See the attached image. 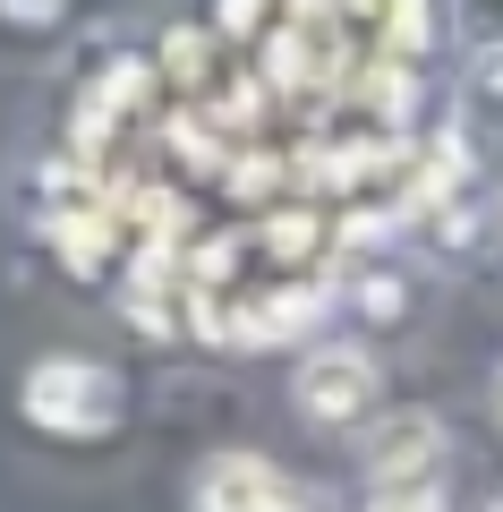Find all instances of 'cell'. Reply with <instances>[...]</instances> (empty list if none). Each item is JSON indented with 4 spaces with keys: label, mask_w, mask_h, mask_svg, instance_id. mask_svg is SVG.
<instances>
[{
    "label": "cell",
    "mask_w": 503,
    "mask_h": 512,
    "mask_svg": "<svg viewBox=\"0 0 503 512\" xmlns=\"http://www.w3.org/2000/svg\"><path fill=\"white\" fill-rule=\"evenodd\" d=\"M18 419L52 444H111L128 427V376L86 350H43L18 376Z\"/></svg>",
    "instance_id": "6da1fadb"
},
{
    "label": "cell",
    "mask_w": 503,
    "mask_h": 512,
    "mask_svg": "<svg viewBox=\"0 0 503 512\" xmlns=\"http://www.w3.org/2000/svg\"><path fill=\"white\" fill-rule=\"evenodd\" d=\"M290 410L316 436H350L384 410V359L367 342H307L290 367Z\"/></svg>",
    "instance_id": "7a4b0ae2"
},
{
    "label": "cell",
    "mask_w": 503,
    "mask_h": 512,
    "mask_svg": "<svg viewBox=\"0 0 503 512\" xmlns=\"http://www.w3.org/2000/svg\"><path fill=\"white\" fill-rule=\"evenodd\" d=\"M359 470H367V487L376 495H427V487H444V470H452V427H444V410H376V419L359 427Z\"/></svg>",
    "instance_id": "3957f363"
},
{
    "label": "cell",
    "mask_w": 503,
    "mask_h": 512,
    "mask_svg": "<svg viewBox=\"0 0 503 512\" xmlns=\"http://www.w3.org/2000/svg\"><path fill=\"white\" fill-rule=\"evenodd\" d=\"M324 316H333V282H316V274H282L265 291H231V350L316 342Z\"/></svg>",
    "instance_id": "277c9868"
},
{
    "label": "cell",
    "mask_w": 503,
    "mask_h": 512,
    "mask_svg": "<svg viewBox=\"0 0 503 512\" xmlns=\"http://www.w3.org/2000/svg\"><path fill=\"white\" fill-rule=\"evenodd\" d=\"M273 487H282V470H273L265 453L222 444V453H205L197 470H188V512H265Z\"/></svg>",
    "instance_id": "5b68a950"
},
{
    "label": "cell",
    "mask_w": 503,
    "mask_h": 512,
    "mask_svg": "<svg viewBox=\"0 0 503 512\" xmlns=\"http://www.w3.org/2000/svg\"><path fill=\"white\" fill-rule=\"evenodd\" d=\"M350 9V35L367 43V60H427L444 18H435V0H342Z\"/></svg>",
    "instance_id": "8992f818"
},
{
    "label": "cell",
    "mask_w": 503,
    "mask_h": 512,
    "mask_svg": "<svg viewBox=\"0 0 503 512\" xmlns=\"http://www.w3.org/2000/svg\"><path fill=\"white\" fill-rule=\"evenodd\" d=\"M256 248H265L282 274H316L324 256L342 248V222H324L316 205H273V214H256Z\"/></svg>",
    "instance_id": "52a82bcc"
},
{
    "label": "cell",
    "mask_w": 503,
    "mask_h": 512,
    "mask_svg": "<svg viewBox=\"0 0 503 512\" xmlns=\"http://www.w3.org/2000/svg\"><path fill=\"white\" fill-rule=\"evenodd\" d=\"M162 146L180 154V163H188V171H214V180H222V171H231V163H239V154H248V146H239V137H231V128H222V120H214V111H205V103H188V111H180V120L162 128Z\"/></svg>",
    "instance_id": "ba28073f"
},
{
    "label": "cell",
    "mask_w": 503,
    "mask_h": 512,
    "mask_svg": "<svg viewBox=\"0 0 503 512\" xmlns=\"http://www.w3.org/2000/svg\"><path fill=\"white\" fill-rule=\"evenodd\" d=\"M461 128L469 137H503V43L469 52V69H461Z\"/></svg>",
    "instance_id": "9c48e42d"
},
{
    "label": "cell",
    "mask_w": 503,
    "mask_h": 512,
    "mask_svg": "<svg viewBox=\"0 0 503 512\" xmlns=\"http://www.w3.org/2000/svg\"><path fill=\"white\" fill-rule=\"evenodd\" d=\"M154 77L180 86V94H214V35L205 26H171L162 52H154Z\"/></svg>",
    "instance_id": "30bf717a"
},
{
    "label": "cell",
    "mask_w": 503,
    "mask_h": 512,
    "mask_svg": "<svg viewBox=\"0 0 503 512\" xmlns=\"http://www.w3.org/2000/svg\"><path fill=\"white\" fill-rule=\"evenodd\" d=\"M350 316H359V325H410V316H418L410 274H393V265H367V274L350 282Z\"/></svg>",
    "instance_id": "8fae6325"
},
{
    "label": "cell",
    "mask_w": 503,
    "mask_h": 512,
    "mask_svg": "<svg viewBox=\"0 0 503 512\" xmlns=\"http://www.w3.org/2000/svg\"><path fill=\"white\" fill-rule=\"evenodd\" d=\"M290 180H299V163H282V154H265V146H248L231 171H222V188H231V197H248V205H265V214L282 205Z\"/></svg>",
    "instance_id": "7c38bea8"
},
{
    "label": "cell",
    "mask_w": 503,
    "mask_h": 512,
    "mask_svg": "<svg viewBox=\"0 0 503 512\" xmlns=\"http://www.w3.org/2000/svg\"><path fill=\"white\" fill-rule=\"evenodd\" d=\"M452 35H461L469 52L503 43V0H452Z\"/></svg>",
    "instance_id": "4fadbf2b"
},
{
    "label": "cell",
    "mask_w": 503,
    "mask_h": 512,
    "mask_svg": "<svg viewBox=\"0 0 503 512\" xmlns=\"http://www.w3.org/2000/svg\"><path fill=\"white\" fill-rule=\"evenodd\" d=\"M265 18H273V0H214V35H231V43H256Z\"/></svg>",
    "instance_id": "5bb4252c"
},
{
    "label": "cell",
    "mask_w": 503,
    "mask_h": 512,
    "mask_svg": "<svg viewBox=\"0 0 503 512\" xmlns=\"http://www.w3.org/2000/svg\"><path fill=\"white\" fill-rule=\"evenodd\" d=\"M60 18H69V0H0V26H18V35H43Z\"/></svg>",
    "instance_id": "9a60e30c"
},
{
    "label": "cell",
    "mask_w": 503,
    "mask_h": 512,
    "mask_svg": "<svg viewBox=\"0 0 503 512\" xmlns=\"http://www.w3.org/2000/svg\"><path fill=\"white\" fill-rule=\"evenodd\" d=\"M265 512H342V504H333V495H324L316 478H282V487H273V504H265Z\"/></svg>",
    "instance_id": "2e32d148"
},
{
    "label": "cell",
    "mask_w": 503,
    "mask_h": 512,
    "mask_svg": "<svg viewBox=\"0 0 503 512\" xmlns=\"http://www.w3.org/2000/svg\"><path fill=\"white\" fill-rule=\"evenodd\" d=\"M367 512H452V504H444V487H427V495H376Z\"/></svg>",
    "instance_id": "e0dca14e"
},
{
    "label": "cell",
    "mask_w": 503,
    "mask_h": 512,
    "mask_svg": "<svg viewBox=\"0 0 503 512\" xmlns=\"http://www.w3.org/2000/svg\"><path fill=\"white\" fill-rule=\"evenodd\" d=\"M486 410L503 419V359H495V376H486Z\"/></svg>",
    "instance_id": "ac0fdd59"
},
{
    "label": "cell",
    "mask_w": 503,
    "mask_h": 512,
    "mask_svg": "<svg viewBox=\"0 0 503 512\" xmlns=\"http://www.w3.org/2000/svg\"><path fill=\"white\" fill-rule=\"evenodd\" d=\"M486 512H503V504H486Z\"/></svg>",
    "instance_id": "d6986e66"
}]
</instances>
